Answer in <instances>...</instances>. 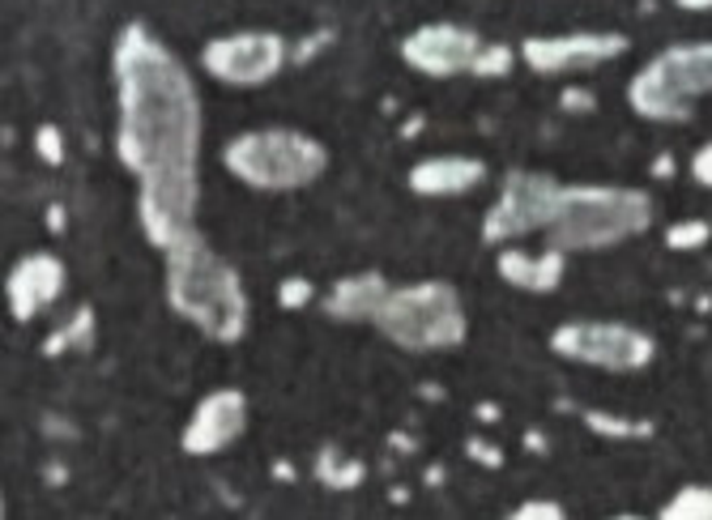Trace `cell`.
<instances>
[{"label":"cell","mask_w":712,"mask_h":520,"mask_svg":"<svg viewBox=\"0 0 712 520\" xmlns=\"http://www.w3.org/2000/svg\"><path fill=\"white\" fill-rule=\"evenodd\" d=\"M115 154L133 179L201 166V95L188 64L150 26L128 22L111 52Z\"/></svg>","instance_id":"cell-1"},{"label":"cell","mask_w":712,"mask_h":520,"mask_svg":"<svg viewBox=\"0 0 712 520\" xmlns=\"http://www.w3.org/2000/svg\"><path fill=\"white\" fill-rule=\"evenodd\" d=\"M162 295L167 308L193 324L201 337L218 346H235L248 333L253 304L244 290V277L201 231H188L180 244L162 252Z\"/></svg>","instance_id":"cell-2"},{"label":"cell","mask_w":712,"mask_h":520,"mask_svg":"<svg viewBox=\"0 0 712 520\" xmlns=\"http://www.w3.org/2000/svg\"><path fill=\"white\" fill-rule=\"evenodd\" d=\"M653 226V197L627 184H567L547 244L563 252H611Z\"/></svg>","instance_id":"cell-3"},{"label":"cell","mask_w":712,"mask_h":520,"mask_svg":"<svg viewBox=\"0 0 712 520\" xmlns=\"http://www.w3.org/2000/svg\"><path fill=\"white\" fill-rule=\"evenodd\" d=\"M222 166L253 193H299L329 171V150L304 128H248L222 146Z\"/></svg>","instance_id":"cell-4"},{"label":"cell","mask_w":712,"mask_h":520,"mask_svg":"<svg viewBox=\"0 0 712 520\" xmlns=\"http://www.w3.org/2000/svg\"><path fill=\"white\" fill-rule=\"evenodd\" d=\"M376 329L409 355H440V350H457L469 337V312L453 282L422 277L389 290L384 308L376 315Z\"/></svg>","instance_id":"cell-5"},{"label":"cell","mask_w":712,"mask_h":520,"mask_svg":"<svg viewBox=\"0 0 712 520\" xmlns=\"http://www.w3.org/2000/svg\"><path fill=\"white\" fill-rule=\"evenodd\" d=\"M551 355H560L563 363L627 375V371H645V367L658 359V342H653V333L640 329V324L580 315V320H563V324H555V333H551Z\"/></svg>","instance_id":"cell-6"},{"label":"cell","mask_w":712,"mask_h":520,"mask_svg":"<svg viewBox=\"0 0 712 520\" xmlns=\"http://www.w3.org/2000/svg\"><path fill=\"white\" fill-rule=\"evenodd\" d=\"M563 193H567V184H560L547 171H529V166L508 171L495 206L482 213V244L504 248V244H516L533 231L547 235V226L560 213Z\"/></svg>","instance_id":"cell-7"},{"label":"cell","mask_w":712,"mask_h":520,"mask_svg":"<svg viewBox=\"0 0 712 520\" xmlns=\"http://www.w3.org/2000/svg\"><path fill=\"white\" fill-rule=\"evenodd\" d=\"M291 64V44L278 30H231L201 48V69L231 90H260Z\"/></svg>","instance_id":"cell-8"},{"label":"cell","mask_w":712,"mask_h":520,"mask_svg":"<svg viewBox=\"0 0 712 520\" xmlns=\"http://www.w3.org/2000/svg\"><path fill=\"white\" fill-rule=\"evenodd\" d=\"M197 206H201V166L137 179V222L158 252H167L188 231H197Z\"/></svg>","instance_id":"cell-9"},{"label":"cell","mask_w":712,"mask_h":520,"mask_svg":"<svg viewBox=\"0 0 712 520\" xmlns=\"http://www.w3.org/2000/svg\"><path fill=\"white\" fill-rule=\"evenodd\" d=\"M631 39L623 30H567V35H529L520 44V64L538 77H567L602 69L618 55H627Z\"/></svg>","instance_id":"cell-10"},{"label":"cell","mask_w":712,"mask_h":520,"mask_svg":"<svg viewBox=\"0 0 712 520\" xmlns=\"http://www.w3.org/2000/svg\"><path fill=\"white\" fill-rule=\"evenodd\" d=\"M478 48H482L478 30L457 26V22H422V26H414L406 39L397 44L402 64L414 69V73H422V77H435V82H449V77L469 73Z\"/></svg>","instance_id":"cell-11"},{"label":"cell","mask_w":712,"mask_h":520,"mask_svg":"<svg viewBox=\"0 0 712 520\" xmlns=\"http://www.w3.org/2000/svg\"><path fill=\"white\" fill-rule=\"evenodd\" d=\"M248 431V393L244 388H209L180 431L184 457H218Z\"/></svg>","instance_id":"cell-12"},{"label":"cell","mask_w":712,"mask_h":520,"mask_svg":"<svg viewBox=\"0 0 712 520\" xmlns=\"http://www.w3.org/2000/svg\"><path fill=\"white\" fill-rule=\"evenodd\" d=\"M64 286H69V269H64V260L56 257V252H48V248H35V252H26V257L13 260L9 277H4L9 312H13L17 324H30V320H39L48 308L60 304Z\"/></svg>","instance_id":"cell-13"},{"label":"cell","mask_w":712,"mask_h":520,"mask_svg":"<svg viewBox=\"0 0 712 520\" xmlns=\"http://www.w3.org/2000/svg\"><path fill=\"white\" fill-rule=\"evenodd\" d=\"M478 184H487V162L478 154H427L406 171V188L427 201L465 197Z\"/></svg>","instance_id":"cell-14"},{"label":"cell","mask_w":712,"mask_h":520,"mask_svg":"<svg viewBox=\"0 0 712 520\" xmlns=\"http://www.w3.org/2000/svg\"><path fill=\"white\" fill-rule=\"evenodd\" d=\"M627 103H631V111L640 120H653V124H687L691 111H696V99H687L678 90V82L670 77V69H665L658 55L640 73H631Z\"/></svg>","instance_id":"cell-15"},{"label":"cell","mask_w":712,"mask_h":520,"mask_svg":"<svg viewBox=\"0 0 712 520\" xmlns=\"http://www.w3.org/2000/svg\"><path fill=\"white\" fill-rule=\"evenodd\" d=\"M495 273L508 282L512 290H525V295H555L563 286V273H567V252L547 244L542 252H529L520 244H504L495 252Z\"/></svg>","instance_id":"cell-16"},{"label":"cell","mask_w":712,"mask_h":520,"mask_svg":"<svg viewBox=\"0 0 712 520\" xmlns=\"http://www.w3.org/2000/svg\"><path fill=\"white\" fill-rule=\"evenodd\" d=\"M389 290H393V286H389L384 273H376V269L346 273V277H337V282L329 286V295H324V315L337 320V324H376V315L384 308Z\"/></svg>","instance_id":"cell-17"},{"label":"cell","mask_w":712,"mask_h":520,"mask_svg":"<svg viewBox=\"0 0 712 520\" xmlns=\"http://www.w3.org/2000/svg\"><path fill=\"white\" fill-rule=\"evenodd\" d=\"M658 60L670 69V77L678 82V90L687 99L712 95V39H704V44H674V48L658 52Z\"/></svg>","instance_id":"cell-18"},{"label":"cell","mask_w":712,"mask_h":520,"mask_svg":"<svg viewBox=\"0 0 712 520\" xmlns=\"http://www.w3.org/2000/svg\"><path fill=\"white\" fill-rule=\"evenodd\" d=\"M316 482L324 486V491H337V495H346V491H358L363 482H367V466L351 457V453H342V448H320L316 453Z\"/></svg>","instance_id":"cell-19"},{"label":"cell","mask_w":712,"mask_h":520,"mask_svg":"<svg viewBox=\"0 0 712 520\" xmlns=\"http://www.w3.org/2000/svg\"><path fill=\"white\" fill-rule=\"evenodd\" d=\"M95 346V308H77V312L69 315L60 329H51L48 342H44V355L48 359H60V355H82V350H90Z\"/></svg>","instance_id":"cell-20"},{"label":"cell","mask_w":712,"mask_h":520,"mask_svg":"<svg viewBox=\"0 0 712 520\" xmlns=\"http://www.w3.org/2000/svg\"><path fill=\"white\" fill-rule=\"evenodd\" d=\"M580 422H585L593 435H602V439H649V435H653V422L611 414V410H580Z\"/></svg>","instance_id":"cell-21"},{"label":"cell","mask_w":712,"mask_h":520,"mask_svg":"<svg viewBox=\"0 0 712 520\" xmlns=\"http://www.w3.org/2000/svg\"><path fill=\"white\" fill-rule=\"evenodd\" d=\"M665 520H712V482H687L662 508Z\"/></svg>","instance_id":"cell-22"},{"label":"cell","mask_w":712,"mask_h":520,"mask_svg":"<svg viewBox=\"0 0 712 520\" xmlns=\"http://www.w3.org/2000/svg\"><path fill=\"white\" fill-rule=\"evenodd\" d=\"M520 60V48H508V44H482L474 64H469V77L478 82H504L512 69Z\"/></svg>","instance_id":"cell-23"},{"label":"cell","mask_w":712,"mask_h":520,"mask_svg":"<svg viewBox=\"0 0 712 520\" xmlns=\"http://www.w3.org/2000/svg\"><path fill=\"white\" fill-rule=\"evenodd\" d=\"M712 244V222L709 218H683L665 231V248L670 252H700Z\"/></svg>","instance_id":"cell-24"},{"label":"cell","mask_w":712,"mask_h":520,"mask_svg":"<svg viewBox=\"0 0 712 520\" xmlns=\"http://www.w3.org/2000/svg\"><path fill=\"white\" fill-rule=\"evenodd\" d=\"M316 299V286H311V277H282L278 282V308H286V312H299Z\"/></svg>","instance_id":"cell-25"},{"label":"cell","mask_w":712,"mask_h":520,"mask_svg":"<svg viewBox=\"0 0 712 520\" xmlns=\"http://www.w3.org/2000/svg\"><path fill=\"white\" fill-rule=\"evenodd\" d=\"M35 154L44 158L48 166H60V162H64V133H60V124L44 120V124L35 128Z\"/></svg>","instance_id":"cell-26"},{"label":"cell","mask_w":712,"mask_h":520,"mask_svg":"<svg viewBox=\"0 0 712 520\" xmlns=\"http://www.w3.org/2000/svg\"><path fill=\"white\" fill-rule=\"evenodd\" d=\"M465 457L482 469H504V448L491 444V439H482V435H469L465 439Z\"/></svg>","instance_id":"cell-27"},{"label":"cell","mask_w":712,"mask_h":520,"mask_svg":"<svg viewBox=\"0 0 712 520\" xmlns=\"http://www.w3.org/2000/svg\"><path fill=\"white\" fill-rule=\"evenodd\" d=\"M512 517H520V520H563V517H567V508L555 504V499H525V504H516V508H512Z\"/></svg>","instance_id":"cell-28"},{"label":"cell","mask_w":712,"mask_h":520,"mask_svg":"<svg viewBox=\"0 0 712 520\" xmlns=\"http://www.w3.org/2000/svg\"><path fill=\"white\" fill-rule=\"evenodd\" d=\"M560 107L563 111H572V115H593L598 99H593V90H585V86H563Z\"/></svg>","instance_id":"cell-29"},{"label":"cell","mask_w":712,"mask_h":520,"mask_svg":"<svg viewBox=\"0 0 712 520\" xmlns=\"http://www.w3.org/2000/svg\"><path fill=\"white\" fill-rule=\"evenodd\" d=\"M333 39H337V35H333V30L324 26V30H316V35H307L304 44H299V48L291 52V60H295V64H311L316 55L324 52V44H333Z\"/></svg>","instance_id":"cell-30"},{"label":"cell","mask_w":712,"mask_h":520,"mask_svg":"<svg viewBox=\"0 0 712 520\" xmlns=\"http://www.w3.org/2000/svg\"><path fill=\"white\" fill-rule=\"evenodd\" d=\"M691 179L712 193V141H704V146L691 154Z\"/></svg>","instance_id":"cell-31"},{"label":"cell","mask_w":712,"mask_h":520,"mask_svg":"<svg viewBox=\"0 0 712 520\" xmlns=\"http://www.w3.org/2000/svg\"><path fill=\"white\" fill-rule=\"evenodd\" d=\"M683 13H712V0H674Z\"/></svg>","instance_id":"cell-32"},{"label":"cell","mask_w":712,"mask_h":520,"mask_svg":"<svg viewBox=\"0 0 712 520\" xmlns=\"http://www.w3.org/2000/svg\"><path fill=\"white\" fill-rule=\"evenodd\" d=\"M474 414L482 418V422H500V418H504V410H500V406H491V401H482Z\"/></svg>","instance_id":"cell-33"},{"label":"cell","mask_w":712,"mask_h":520,"mask_svg":"<svg viewBox=\"0 0 712 520\" xmlns=\"http://www.w3.org/2000/svg\"><path fill=\"white\" fill-rule=\"evenodd\" d=\"M422 124H427L422 115H409L406 124H402V137H406V141H409V137H418V133H422Z\"/></svg>","instance_id":"cell-34"},{"label":"cell","mask_w":712,"mask_h":520,"mask_svg":"<svg viewBox=\"0 0 712 520\" xmlns=\"http://www.w3.org/2000/svg\"><path fill=\"white\" fill-rule=\"evenodd\" d=\"M273 478H282V482H295L299 473H295V466H291V461H273Z\"/></svg>","instance_id":"cell-35"},{"label":"cell","mask_w":712,"mask_h":520,"mask_svg":"<svg viewBox=\"0 0 712 520\" xmlns=\"http://www.w3.org/2000/svg\"><path fill=\"white\" fill-rule=\"evenodd\" d=\"M389 444H393V448H402V453H414V439L402 435V431H393V435H389Z\"/></svg>","instance_id":"cell-36"},{"label":"cell","mask_w":712,"mask_h":520,"mask_svg":"<svg viewBox=\"0 0 712 520\" xmlns=\"http://www.w3.org/2000/svg\"><path fill=\"white\" fill-rule=\"evenodd\" d=\"M670 171H678V166H674V158H670V154H662L658 162H653V175H670Z\"/></svg>","instance_id":"cell-37"},{"label":"cell","mask_w":712,"mask_h":520,"mask_svg":"<svg viewBox=\"0 0 712 520\" xmlns=\"http://www.w3.org/2000/svg\"><path fill=\"white\" fill-rule=\"evenodd\" d=\"M525 448H538V453H547V439H542L538 431H525Z\"/></svg>","instance_id":"cell-38"},{"label":"cell","mask_w":712,"mask_h":520,"mask_svg":"<svg viewBox=\"0 0 712 520\" xmlns=\"http://www.w3.org/2000/svg\"><path fill=\"white\" fill-rule=\"evenodd\" d=\"M48 226H51V231H60V226H64V209H60V206L48 209Z\"/></svg>","instance_id":"cell-39"}]
</instances>
